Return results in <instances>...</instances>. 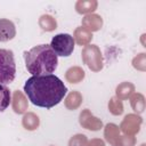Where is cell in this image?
Returning a JSON list of instances; mask_svg holds the SVG:
<instances>
[{
    "label": "cell",
    "instance_id": "2",
    "mask_svg": "<svg viewBox=\"0 0 146 146\" xmlns=\"http://www.w3.org/2000/svg\"><path fill=\"white\" fill-rule=\"evenodd\" d=\"M25 67L33 76L52 74L58 65V56L51 49L50 44H39L24 51Z\"/></svg>",
    "mask_w": 146,
    "mask_h": 146
},
{
    "label": "cell",
    "instance_id": "7",
    "mask_svg": "<svg viewBox=\"0 0 146 146\" xmlns=\"http://www.w3.org/2000/svg\"><path fill=\"white\" fill-rule=\"evenodd\" d=\"M16 35L15 24L6 18L0 19V42H7L14 39Z\"/></svg>",
    "mask_w": 146,
    "mask_h": 146
},
{
    "label": "cell",
    "instance_id": "24",
    "mask_svg": "<svg viewBox=\"0 0 146 146\" xmlns=\"http://www.w3.org/2000/svg\"><path fill=\"white\" fill-rule=\"evenodd\" d=\"M88 146H105V144H104V141L100 140V139H92V140L89 143Z\"/></svg>",
    "mask_w": 146,
    "mask_h": 146
},
{
    "label": "cell",
    "instance_id": "16",
    "mask_svg": "<svg viewBox=\"0 0 146 146\" xmlns=\"http://www.w3.org/2000/svg\"><path fill=\"white\" fill-rule=\"evenodd\" d=\"M10 91L5 84H0V112H3L10 104Z\"/></svg>",
    "mask_w": 146,
    "mask_h": 146
},
{
    "label": "cell",
    "instance_id": "6",
    "mask_svg": "<svg viewBox=\"0 0 146 146\" xmlns=\"http://www.w3.org/2000/svg\"><path fill=\"white\" fill-rule=\"evenodd\" d=\"M141 124V117L135 114H129L124 117V120L121 123V129L124 133L128 135H135L139 131Z\"/></svg>",
    "mask_w": 146,
    "mask_h": 146
},
{
    "label": "cell",
    "instance_id": "17",
    "mask_svg": "<svg viewBox=\"0 0 146 146\" xmlns=\"http://www.w3.org/2000/svg\"><path fill=\"white\" fill-rule=\"evenodd\" d=\"M39 25L42 27V30L44 31H52L56 29L57 23L56 19L50 16V15H42L39 19Z\"/></svg>",
    "mask_w": 146,
    "mask_h": 146
},
{
    "label": "cell",
    "instance_id": "14",
    "mask_svg": "<svg viewBox=\"0 0 146 146\" xmlns=\"http://www.w3.org/2000/svg\"><path fill=\"white\" fill-rule=\"evenodd\" d=\"M84 78V72L80 67H71L66 72V79L71 83H78Z\"/></svg>",
    "mask_w": 146,
    "mask_h": 146
},
{
    "label": "cell",
    "instance_id": "22",
    "mask_svg": "<svg viewBox=\"0 0 146 146\" xmlns=\"http://www.w3.org/2000/svg\"><path fill=\"white\" fill-rule=\"evenodd\" d=\"M87 145H88V139L84 135L81 133L73 136L68 141V146H87Z\"/></svg>",
    "mask_w": 146,
    "mask_h": 146
},
{
    "label": "cell",
    "instance_id": "19",
    "mask_svg": "<svg viewBox=\"0 0 146 146\" xmlns=\"http://www.w3.org/2000/svg\"><path fill=\"white\" fill-rule=\"evenodd\" d=\"M81 102H82L81 95H80L79 92H76V91H73V92H71V94L67 96L66 102H65V105H66L67 108L74 110V108H76V107L81 104Z\"/></svg>",
    "mask_w": 146,
    "mask_h": 146
},
{
    "label": "cell",
    "instance_id": "18",
    "mask_svg": "<svg viewBox=\"0 0 146 146\" xmlns=\"http://www.w3.org/2000/svg\"><path fill=\"white\" fill-rule=\"evenodd\" d=\"M23 125L27 130H34L39 127V117L34 113H27L23 117Z\"/></svg>",
    "mask_w": 146,
    "mask_h": 146
},
{
    "label": "cell",
    "instance_id": "15",
    "mask_svg": "<svg viewBox=\"0 0 146 146\" xmlns=\"http://www.w3.org/2000/svg\"><path fill=\"white\" fill-rule=\"evenodd\" d=\"M133 89H135V87H133V84H131L130 82H123V83H121V84L116 88V96H117V99L121 100V99L128 98V97L132 94Z\"/></svg>",
    "mask_w": 146,
    "mask_h": 146
},
{
    "label": "cell",
    "instance_id": "9",
    "mask_svg": "<svg viewBox=\"0 0 146 146\" xmlns=\"http://www.w3.org/2000/svg\"><path fill=\"white\" fill-rule=\"evenodd\" d=\"M103 25V19L99 15L96 14H90L87 15L82 19V27L87 29L88 31H98Z\"/></svg>",
    "mask_w": 146,
    "mask_h": 146
},
{
    "label": "cell",
    "instance_id": "21",
    "mask_svg": "<svg viewBox=\"0 0 146 146\" xmlns=\"http://www.w3.org/2000/svg\"><path fill=\"white\" fill-rule=\"evenodd\" d=\"M108 108H110L111 113H113V114H115V115H119V114H121V113L123 112V106H122L121 100L117 99V98H115V97L110 100Z\"/></svg>",
    "mask_w": 146,
    "mask_h": 146
},
{
    "label": "cell",
    "instance_id": "4",
    "mask_svg": "<svg viewBox=\"0 0 146 146\" xmlns=\"http://www.w3.org/2000/svg\"><path fill=\"white\" fill-rule=\"evenodd\" d=\"M74 44L75 41L73 36L67 33L56 34L50 42V47L55 51V54L62 57H68L74 50Z\"/></svg>",
    "mask_w": 146,
    "mask_h": 146
},
{
    "label": "cell",
    "instance_id": "5",
    "mask_svg": "<svg viewBox=\"0 0 146 146\" xmlns=\"http://www.w3.org/2000/svg\"><path fill=\"white\" fill-rule=\"evenodd\" d=\"M82 57H83L84 63L89 66L90 70H92V71L102 70L103 63H102L100 51L95 44L87 46L82 51Z\"/></svg>",
    "mask_w": 146,
    "mask_h": 146
},
{
    "label": "cell",
    "instance_id": "12",
    "mask_svg": "<svg viewBox=\"0 0 146 146\" xmlns=\"http://www.w3.org/2000/svg\"><path fill=\"white\" fill-rule=\"evenodd\" d=\"M98 6L96 0H79L75 3V9L79 14H88L94 11Z\"/></svg>",
    "mask_w": 146,
    "mask_h": 146
},
{
    "label": "cell",
    "instance_id": "11",
    "mask_svg": "<svg viewBox=\"0 0 146 146\" xmlns=\"http://www.w3.org/2000/svg\"><path fill=\"white\" fill-rule=\"evenodd\" d=\"M105 137H106V140L108 143H111L113 146H117L119 140L121 138L119 128L115 124H112V123L110 124L108 123L105 128Z\"/></svg>",
    "mask_w": 146,
    "mask_h": 146
},
{
    "label": "cell",
    "instance_id": "10",
    "mask_svg": "<svg viewBox=\"0 0 146 146\" xmlns=\"http://www.w3.org/2000/svg\"><path fill=\"white\" fill-rule=\"evenodd\" d=\"M13 107H14V111L18 114H22L25 112V110L27 108V100L26 98L24 97V95L16 90L14 92V99H13Z\"/></svg>",
    "mask_w": 146,
    "mask_h": 146
},
{
    "label": "cell",
    "instance_id": "23",
    "mask_svg": "<svg viewBox=\"0 0 146 146\" xmlns=\"http://www.w3.org/2000/svg\"><path fill=\"white\" fill-rule=\"evenodd\" d=\"M145 63H146V60H145V54H139L132 60L133 67L137 68V70H140V71H145V68H146L145 67Z\"/></svg>",
    "mask_w": 146,
    "mask_h": 146
},
{
    "label": "cell",
    "instance_id": "13",
    "mask_svg": "<svg viewBox=\"0 0 146 146\" xmlns=\"http://www.w3.org/2000/svg\"><path fill=\"white\" fill-rule=\"evenodd\" d=\"M92 35H91V32L88 31L87 29L84 27H78L75 30V33H74V41H76L79 44L83 46V44H87L90 40H91Z\"/></svg>",
    "mask_w": 146,
    "mask_h": 146
},
{
    "label": "cell",
    "instance_id": "20",
    "mask_svg": "<svg viewBox=\"0 0 146 146\" xmlns=\"http://www.w3.org/2000/svg\"><path fill=\"white\" fill-rule=\"evenodd\" d=\"M130 103H131L133 111H136L137 113H141L145 108V99H144V96L141 94H135L131 97Z\"/></svg>",
    "mask_w": 146,
    "mask_h": 146
},
{
    "label": "cell",
    "instance_id": "1",
    "mask_svg": "<svg viewBox=\"0 0 146 146\" xmlns=\"http://www.w3.org/2000/svg\"><path fill=\"white\" fill-rule=\"evenodd\" d=\"M24 91L33 105L49 110L63 100L67 88L58 76L47 74L27 79L24 84Z\"/></svg>",
    "mask_w": 146,
    "mask_h": 146
},
{
    "label": "cell",
    "instance_id": "3",
    "mask_svg": "<svg viewBox=\"0 0 146 146\" xmlns=\"http://www.w3.org/2000/svg\"><path fill=\"white\" fill-rule=\"evenodd\" d=\"M16 75V64L14 52L8 49H0V84L14 81Z\"/></svg>",
    "mask_w": 146,
    "mask_h": 146
},
{
    "label": "cell",
    "instance_id": "8",
    "mask_svg": "<svg viewBox=\"0 0 146 146\" xmlns=\"http://www.w3.org/2000/svg\"><path fill=\"white\" fill-rule=\"evenodd\" d=\"M80 123L86 129H90V130H99L103 125L102 121L95 117L92 114H90L88 110H84L80 114Z\"/></svg>",
    "mask_w": 146,
    "mask_h": 146
}]
</instances>
